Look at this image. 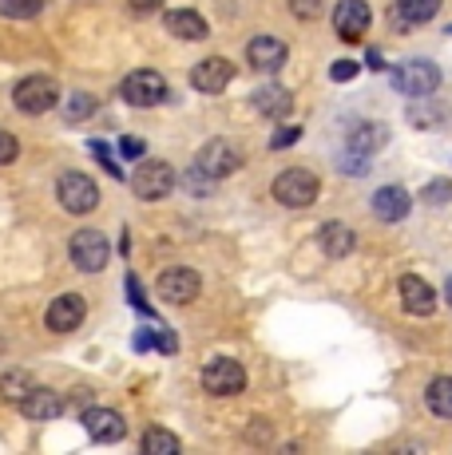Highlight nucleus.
Here are the masks:
<instances>
[{"mask_svg": "<svg viewBox=\"0 0 452 455\" xmlns=\"http://www.w3.org/2000/svg\"><path fill=\"white\" fill-rule=\"evenodd\" d=\"M389 84L408 100H424L440 87V68L432 60H405V64L389 68Z\"/></svg>", "mask_w": 452, "mask_h": 455, "instance_id": "obj_1", "label": "nucleus"}, {"mask_svg": "<svg viewBox=\"0 0 452 455\" xmlns=\"http://www.w3.org/2000/svg\"><path fill=\"white\" fill-rule=\"evenodd\" d=\"M318 190H321L318 174L306 171V166H290V171H282L274 179V198L290 210H306L318 198Z\"/></svg>", "mask_w": 452, "mask_h": 455, "instance_id": "obj_2", "label": "nucleus"}, {"mask_svg": "<svg viewBox=\"0 0 452 455\" xmlns=\"http://www.w3.org/2000/svg\"><path fill=\"white\" fill-rule=\"evenodd\" d=\"M171 187H175V166L163 159H143L132 171V190L143 203H155V198L171 195Z\"/></svg>", "mask_w": 452, "mask_h": 455, "instance_id": "obj_3", "label": "nucleus"}, {"mask_svg": "<svg viewBox=\"0 0 452 455\" xmlns=\"http://www.w3.org/2000/svg\"><path fill=\"white\" fill-rule=\"evenodd\" d=\"M56 100H60V87L48 76H28V80L12 87V103L24 116H44V111L56 108Z\"/></svg>", "mask_w": 452, "mask_h": 455, "instance_id": "obj_4", "label": "nucleus"}, {"mask_svg": "<svg viewBox=\"0 0 452 455\" xmlns=\"http://www.w3.org/2000/svg\"><path fill=\"white\" fill-rule=\"evenodd\" d=\"M56 195H60V206H64L68 214H92V210L100 206V187L80 171H68L64 179L56 182Z\"/></svg>", "mask_w": 452, "mask_h": 455, "instance_id": "obj_5", "label": "nucleus"}, {"mask_svg": "<svg viewBox=\"0 0 452 455\" xmlns=\"http://www.w3.org/2000/svg\"><path fill=\"white\" fill-rule=\"evenodd\" d=\"M195 171H203L206 179H230L234 171H242V155L234 151L226 139H211L206 147H198V155H195Z\"/></svg>", "mask_w": 452, "mask_h": 455, "instance_id": "obj_6", "label": "nucleus"}, {"mask_svg": "<svg viewBox=\"0 0 452 455\" xmlns=\"http://www.w3.org/2000/svg\"><path fill=\"white\" fill-rule=\"evenodd\" d=\"M203 388L211 392V396H238V392L246 388V372H242V364L230 361V356H214L203 369Z\"/></svg>", "mask_w": 452, "mask_h": 455, "instance_id": "obj_7", "label": "nucleus"}, {"mask_svg": "<svg viewBox=\"0 0 452 455\" xmlns=\"http://www.w3.org/2000/svg\"><path fill=\"white\" fill-rule=\"evenodd\" d=\"M68 253H72L76 269H84V274H100V269L108 266V258H111V246H108V238H103L100 230H76Z\"/></svg>", "mask_w": 452, "mask_h": 455, "instance_id": "obj_8", "label": "nucleus"}, {"mask_svg": "<svg viewBox=\"0 0 452 455\" xmlns=\"http://www.w3.org/2000/svg\"><path fill=\"white\" fill-rule=\"evenodd\" d=\"M119 95H124L132 108H155V103L167 95V84H163L159 72H151V68H139V72H132V76L124 80Z\"/></svg>", "mask_w": 452, "mask_h": 455, "instance_id": "obj_9", "label": "nucleus"}, {"mask_svg": "<svg viewBox=\"0 0 452 455\" xmlns=\"http://www.w3.org/2000/svg\"><path fill=\"white\" fill-rule=\"evenodd\" d=\"M369 20H373V12H369V4H365V0H337V8H334V32L345 44H358L365 32H369Z\"/></svg>", "mask_w": 452, "mask_h": 455, "instance_id": "obj_10", "label": "nucleus"}, {"mask_svg": "<svg viewBox=\"0 0 452 455\" xmlns=\"http://www.w3.org/2000/svg\"><path fill=\"white\" fill-rule=\"evenodd\" d=\"M198 290H203V282H198V274L187 266H171L159 274V297L171 305H190L198 297Z\"/></svg>", "mask_w": 452, "mask_h": 455, "instance_id": "obj_11", "label": "nucleus"}, {"mask_svg": "<svg viewBox=\"0 0 452 455\" xmlns=\"http://www.w3.org/2000/svg\"><path fill=\"white\" fill-rule=\"evenodd\" d=\"M234 80V64L222 56H211V60H198L195 68H190V87L203 95H219L226 92V84Z\"/></svg>", "mask_w": 452, "mask_h": 455, "instance_id": "obj_12", "label": "nucleus"}, {"mask_svg": "<svg viewBox=\"0 0 452 455\" xmlns=\"http://www.w3.org/2000/svg\"><path fill=\"white\" fill-rule=\"evenodd\" d=\"M84 317H88V305H84L80 293H60L56 301L48 305V329L52 332H72L84 325Z\"/></svg>", "mask_w": 452, "mask_h": 455, "instance_id": "obj_13", "label": "nucleus"}, {"mask_svg": "<svg viewBox=\"0 0 452 455\" xmlns=\"http://www.w3.org/2000/svg\"><path fill=\"white\" fill-rule=\"evenodd\" d=\"M397 290H401V305H405L408 317H429V313L437 309V293H432V285L424 282V277L405 274Z\"/></svg>", "mask_w": 452, "mask_h": 455, "instance_id": "obj_14", "label": "nucleus"}, {"mask_svg": "<svg viewBox=\"0 0 452 455\" xmlns=\"http://www.w3.org/2000/svg\"><path fill=\"white\" fill-rule=\"evenodd\" d=\"M84 427H88V435L100 443H119L127 435V424L116 408H88V412H84Z\"/></svg>", "mask_w": 452, "mask_h": 455, "instance_id": "obj_15", "label": "nucleus"}, {"mask_svg": "<svg viewBox=\"0 0 452 455\" xmlns=\"http://www.w3.org/2000/svg\"><path fill=\"white\" fill-rule=\"evenodd\" d=\"M246 60L254 72H278L286 64V44L278 36H254L246 44Z\"/></svg>", "mask_w": 452, "mask_h": 455, "instance_id": "obj_16", "label": "nucleus"}, {"mask_svg": "<svg viewBox=\"0 0 452 455\" xmlns=\"http://www.w3.org/2000/svg\"><path fill=\"white\" fill-rule=\"evenodd\" d=\"M408 210H413V198L405 187H381L373 195V214L381 222H401V218H408Z\"/></svg>", "mask_w": 452, "mask_h": 455, "instance_id": "obj_17", "label": "nucleus"}, {"mask_svg": "<svg viewBox=\"0 0 452 455\" xmlns=\"http://www.w3.org/2000/svg\"><path fill=\"white\" fill-rule=\"evenodd\" d=\"M16 408H20L28 419H36V424L40 419H60L64 416V400H60V392H52V388H32Z\"/></svg>", "mask_w": 452, "mask_h": 455, "instance_id": "obj_18", "label": "nucleus"}, {"mask_svg": "<svg viewBox=\"0 0 452 455\" xmlns=\"http://www.w3.org/2000/svg\"><path fill=\"white\" fill-rule=\"evenodd\" d=\"M254 108H258V116H266V119H286L294 108V100L282 84H262L254 92Z\"/></svg>", "mask_w": 452, "mask_h": 455, "instance_id": "obj_19", "label": "nucleus"}, {"mask_svg": "<svg viewBox=\"0 0 452 455\" xmlns=\"http://www.w3.org/2000/svg\"><path fill=\"white\" fill-rule=\"evenodd\" d=\"M163 24H167V32L179 40H203L206 36V20L195 12V8H171Z\"/></svg>", "mask_w": 452, "mask_h": 455, "instance_id": "obj_20", "label": "nucleus"}, {"mask_svg": "<svg viewBox=\"0 0 452 455\" xmlns=\"http://www.w3.org/2000/svg\"><path fill=\"white\" fill-rule=\"evenodd\" d=\"M393 12L397 28H416V24H429L440 12V0H397Z\"/></svg>", "mask_w": 452, "mask_h": 455, "instance_id": "obj_21", "label": "nucleus"}, {"mask_svg": "<svg viewBox=\"0 0 452 455\" xmlns=\"http://www.w3.org/2000/svg\"><path fill=\"white\" fill-rule=\"evenodd\" d=\"M385 143H389L385 124H358L350 131V151L353 155H373V151H381Z\"/></svg>", "mask_w": 452, "mask_h": 455, "instance_id": "obj_22", "label": "nucleus"}, {"mask_svg": "<svg viewBox=\"0 0 452 455\" xmlns=\"http://www.w3.org/2000/svg\"><path fill=\"white\" fill-rule=\"evenodd\" d=\"M353 246H358V238H353V230L345 222L321 226V250H326L329 258H345V253H353Z\"/></svg>", "mask_w": 452, "mask_h": 455, "instance_id": "obj_23", "label": "nucleus"}, {"mask_svg": "<svg viewBox=\"0 0 452 455\" xmlns=\"http://www.w3.org/2000/svg\"><path fill=\"white\" fill-rule=\"evenodd\" d=\"M424 404H429L432 416L452 419V376H437V380H429V388H424Z\"/></svg>", "mask_w": 452, "mask_h": 455, "instance_id": "obj_24", "label": "nucleus"}, {"mask_svg": "<svg viewBox=\"0 0 452 455\" xmlns=\"http://www.w3.org/2000/svg\"><path fill=\"white\" fill-rule=\"evenodd\" d=\"M36 388V380H32V372H24V369H12V372H4L0 376V400H12V404H20L28 392Z\"/></svg>", "mask_w": 452, "mask_h": 455, "instance_id": "obj_25", "label": "nucleus"}, {"mask_svg": "<svg viewBox=\"0 0 452 455\" xmlns=\"http://www.w3.org/2000/svg\"><path fill=\"white\" fill-rule=\"evenodd\" d=\"M139 448H143V455H175L179 451V440L171 432H163V427H147Z\"/></svg>", "mask_w": 452, "mask_h": 455, "instance_id": "obj_26", "label": "nucleus"}, {"mask_svg": "<svg viewBox=\"0 0 452 455\" xmlns=\"http://www.w3.org/2000/svg\"><path fill=\"white\" fill-rule=\"evenodd\" d=\"M48 0H0V12L12 16V20H32L36 12H44Z\"/></svg>", "mask_w": 452, "mask_h": 455, "instance_id": "obj_27", "label": "nucleus"}, {"mask_svg": "<svg viewBox=\"0 0 452 455\" xmlns=\"http://www.w3.org/2000/svg\"><path fill=\"white\" fill-rule=\"evenodd\" d=\"M95 111V95L88 92H76V95H68V108H64V116H68V124H84Z\"/></svg>", "mask_w": 452, "mask_h": 455, "instance_id": "obj_28", "label": "nucleus"}, {"mask_svg": "<svg viewBox=\"0 0 452 455\" xmlns=\"http://www.w3.org/2000/svg\"><path fill=\"white\" fill-rule=\"evenodd\" d=\"M421 203H429V206H445V203H452V182H448V179H432L429 187L421 190Z\"/></svg>", "mask_w": 452, "mask_h": 455, "instance_id": "obj_29", "label": "nucleus"}, {"mask_svg": "<svg viewBox=\"0 0 452 455\" xmlns=\"http://www.w3.org/2000/svg\"><path fill=\"white\" fill-rule=\"evenodd\" d=\"M408 119H413L416 127H432L445 119V111H440V103H424V108H413L408 111Z\"/></svg>", "mask_w": 452, "mask_h": 455, "instance_id": "obj_30", "label": "nucleus"}, {"mask_svg": "<svg viewBox=\"0 0 452 455\" xmlns=\"http://www.w3.org/2000/svg\"><path fill=\"white\" fill-rule=\"evenodd\" d=\"M358 76H361L358 60H337V64L329 68V80H334V84H350V80H358Z\"/></svg>", "mask_w": 452, "mask_h": 455, "instance_id": "obj_31", "label": "nucleus"}, {"mask_svg": "<svg viewBox=\"0 0 452 455\" xmlns=\"http://www.w3.org/2000/svg\"><path fill=\"white\" fill-rule=\"evenodd\" d=\"M321 8H326V0H290V12L298 20H318Z\"/></svg>", "mask_w": 452, "mask_h": 455, "instance_id": "obj_32", "label": "nucleus"}, {"mask_svg": "<svg viewBox=\"0 0 452 455\" xmlns=\"http://www.w3.org/2000/svg\"><path fill=\"white\" fill-rule=\"evenodd\" d=\"M16 155H20V143H16V135L0 127V166H4V163H16Z\"/></svg>", "mask_w": 452, "mask_h": 455, "instance_id": "obj_33", "label": "nucleus"}, {"mask_svg": "<svg viewBox=\"0 0 452 455\" xmlns=\"http://www.w3.org/2000/svg\"><path fill=\"white\" fill-rule=\"evenodd\" d=\"M298 139H302V127H278L270 139V151H286V147H294Z\"/></svg>", "mask_w": 452, "mask_h": 455, "instance_id": "obj_34", "label": "nucleus"}, {"mask_svg": "<svg viewBox=\"0 0 452 455\" xmlns=\"http://www.w3.org/2000/svg\"><path fill=\"white\" fill-rule=\"evenodd\" d=\"M127 297H132V305H135V309L139 313H151V305H147V297H143V285H139V277L135 274H127Z\"/></svg>", "mask_w": 452, "mask_h": 455, "instance_id": "obj_35", "label": "nucleus"}, {"mask_svg": "<svg viewBox=\"0 0 452 455\" xmlns=\"http://www.w3.org/2000/svg\"><path fill=\"white\" fill-rule=\"evenodd\" d=\"M143 151H147V143L139 135H124V139H119V155H124V159H143Z\"/></svg>", "mask_w": 452, "mask_h": 455, "instance_id": "obj_36", "label": "nucleus"}, {"mask_svg": "<svg viewBox=\"0 0 452 455\" xmlns=\"http://www.w3.org/2000/svg\"><path fill=\"white\" fill-rule=\"evenodd\" d=\"M155 348H159V353H175V348H179V340L175 337H171V332L167 329H159V332H155Z\"/></svg>", "mask_w": 452, "mask_h": 455, "instance_id": "obj_37", "label": "nucleus"}, {"mask_svg": "<svg viewBox=\"0 0 452 455\" xmlns=\"http://www.w3.org/2000/svg\"><path fill=\"white\" fill-rule=\"evenodd\" d=\"M127 4H132L135 12H155V8H163V0H127Z\"/></svg>", "mask_w": 452, "mask_h": 455, "instance_id": "obj_38", "label": "nucleus"}, {"mask_svg": "<svg viewBox=\"0 0 452 455\" xmlns=\"http://www.w3.org/2000/svg\"><path fill=\"white\" fill-rule=\"evenodd\" d=\"M147 345H151V332H147V329H139V337H135V348H147Z\"/></svg>", "mask_w": 452, "mask_h": 455, "instance_id": "obj_39", "label": "nucleus"}, {"mask_svg": "<svg viewBox=\"0 0 452 455\" xmlns=\"http://www.w3.org/2000/svg\"><path fill=\"white\" fill-rule=\"evenodd\" d=\"M445 297H448V305H452V274H448V282H445Z\"/></svg>", "mask_w": 452, "mask_h": 455, "instance_id": "obj_40", "label": "nucleus"}]
</instances>
